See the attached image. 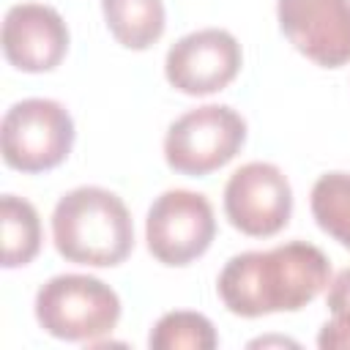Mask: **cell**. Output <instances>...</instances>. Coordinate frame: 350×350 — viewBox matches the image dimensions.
Segmentation results:
<instances>
[{
  "label": "cell",
  "instance_id": "cell-5",
  "mask_svg": "<svg viewBox=\"0 0 350 350\" xmlns=\"http://www.w3.org/2000/svg\"><path fill=\"white\" fill-rule=\"evenodd\" d=\"M246 142V120L227 104H202L170 123L164 159L180 175H208L232 161Z\"/></svg>",
  "mask_w": 350,
  "mask_h": 350
},
{
  "label": "cell",
  "instance_id": "cell-13",
  "mask_svg": "<svg viewBox=\"0 0 350 350\" xmlns=\"http://www.w3.org/2000/svg\"><path fill=\"white\" fill-rule=\"evenodd\" d=\"M312 216L323 232L350 249V172H325L312 186Z\"/></svg>",
  "mask_w": 350,
  "mask_h": 350
},
{
  "label": "cell",
  "instance_id": "cell-1",
  "mask_svg": "<svg viewBox=\"0 0 350 350\" xmlns=\"http://www.w3.org/2000/svg\"><path fill=\"white\" fill-rule=\"evenodd\" d=\"M331 279V262L314 243L290 241L265 252H243L227 260L216 290L238 317L298 312L312 304Z\"/></svg>",
  "mask_w": 350,
  "mask_h": 350
},
{
  "label": "cell",
  "instance_id": "cell-17",
  "mask_svg": "<svg viewBox=\"0 0 350 350\" xmlns=\"http://www.w3.org/2000/svg\"><path fill=\"white\" fill-rule=\"evenodd\" d=\"M268 345H290V347H298L293 339H282V336H268V339H254L249 347H268Z\"/></svg>",
  "mask_w": 350,
  "mask_h": 350
},
{
  "label": "cell",
  "instance_id": "cell-9",
  "mask_svg": "<svg viewBox=\"0 0 350 350\" xmlns=\"http://www.w3.org/2000/svg\"><path fill=\"white\" fill-rule=\"evenodd\" d=\"M279 27L312 63H350V0H276Z\"/></svg>",
  "mask_w": 350,
  "mask_h": 350
},
{
  "label": "cell",
  "instance_id": "cell-7",
  "mask_svg": "<svg viewBox=\"0 0 350 350\" xmlns=\"http://www.w3.org/2000/svg\"><path fill=\"white\" fill-rule=\"evenodd\" d=\"M224 213L243 235H276L287 227L293 213V189L287 175L271 161H249L238 167L224 186Z\"/></svg>",
  "mask_w": 350,
  "mask_h": 350
},
{
  "label": "cell",
  "instance_id": "cell-16",
  "mask_svg": "<svg viewBox=\"0 0 350 350\" xmlns=\"http://www.w3.org/2000/svg\"><path fill=\"white\" fill-rule=\"evenodd\" d=\"M317 345L323 350H345V347H350V320L331 317L328 323H323V328L317 334Z\"/></svg>",
  "mask_w": 350,
  "mask_h": 350
},
{
  "label": "cell",
  "instance_id": "cell-11",
  "mask_svg": "<svg viewBox=\"0 0 350 350\" xmlns=\"http://www.w3.org/2000/svg\"><path fill=\"white\" fill-rule=\"evenodd\" d=\"M112 38L126 49H148L164 36L167 14L161 0H101Z\"/></svg>",
  "mask_w": 350,
  "mask_h": 350
},
{
  "label": "cell",
  "instance_id": "cell-8",
  "mask_svg": "<svg viewBox=\"0 0 350 350\" xmlns=\"http://www.w3.org/2000/svg\"><path fill=\"white\" fill-rule=\"evenodd\" d=\"M243 52L238 38L221 27L194 30L178 38L167 57L164 74L167 82L186 96H211L224 90L241 71Z\"/></svg>",
  "mask_w": 350,
  "mask_h": 350
},
{
  "label": "cell",
  "instance_id": "cell-4",
  "mask_svg": "<svg viewBox=\"0 0 350 350\" xmlns=\"http://www.w3.org/2000/svg\"><path fill=\"white\" fill-rule=\"evenodd\" d=\"M74 118L52 98H22L0 123V150L11 170L36 175L63 164L74 148Z\"/></svg>",
  "mask_w": 350,
  "mask_h": 350
},
{
  "label": "cell",
  "instance_id": "cell-12",
  "mask_svg": "<svg viewBox=\"0 0 350 350\" xmlns=\"http://www.w3.org/2000/svg\"><path fill=\"white\" fill-rule=\"evenodd\" d=\"M0 227H3V268H22L33 262L44 238L41 219L33 202L16 194H3Z\"/></svg>",
  "mask_w": 350,
  "mask_h": 350
},
{
  "label": "cell",
  "instance_id": "cell-10",
  "mask_svg": "<svg viewBox=\"0 0 350 350\" xmlns=\"http://www.w3.org/2000/svg\"><path fill=\"white\" fill-rule=\"evenodd\" d=\"M3 55L25 74H44L63 63L68 52V27L63 16L44 3H16L3 19Z\"/></svg>",
  "mask_w": 350,
  "mask_h": 350
},
{
  "label": "cell",
  "instance_id": "cell-6",
  "mask_svg": "<svg viewBox=\"0 0 350 350\" xmlns=\"http://www.w3.org/2000/svg\"><path fill=\"white\" fill-rule=\"evenodd\" d=\"M216 235L213 205L205 194L189 189H170L153 200L145 219L148 252L161 265H189L202 257Z\"/></svg>",
  "mask_w": 350,
  "mask_h": 350
},
{
  "label": "cell",
  "instance_id": "cell-15",
  "mask_svg": "<svg viewBox=\"0 0 350 350\" xmlns=\"http://www.w3.org/2000/svg\"><path fill=\"white\" fill-rule=\"evenodd\" d=\"M325 306L331 309L334 317L350 320V268L339 271V273L334 276V282H328Z\"/></svg>",
  "mask_w": 350,
  "mask_h": 350
},
{
  "label": "cell",
  "instance_id": "cell-14",
  "mask_svg": "<svg viewBox=\"0 0 350 350\" xmlns=\"http://www.w3.org/2000/svg\"><path fill=\"white\" fill-rule=\"evenodd\" d=\"M148 345L153 350H213L219 345L216 328L213 323L200 314V312H189V309H178V312H167L159 317V323L150 328Z\"/></svg>",
  "mask_w": 350,
  "mask_h": 350
},
{
  "label": "cell",
  "instance_id": "cell-3",
  "mask_svg": "<svg viewBox=\"0 0 350 350\" xmlns=\"http://www.w3.org/2000/svg\"><path fill=\"white\" fill-rule=\"evenodd\" d=\"M38 325L63 342H96L115 331L120 320L118 293L88 273H60L36 293Z\"/></svg>",
  "mask_w": 350,
  "mask_h": 350
},
{
  "label": "cell",
  "instance_id": "cell-2",
  "mask_svg": "<svg viewBox=\"0 0 350 350\" xmlns=\"http://www.w3.org/2000/svg\"><path fill=\"white\" fill-rule=\"evenodd\" d=\"M52 241L68 262L112 268L134 249V221L115 191L79 186L57 200L52 211Z\"/></svg>",
  "mask_w": 350,
  "mask_h": 350
}]
</instances>
